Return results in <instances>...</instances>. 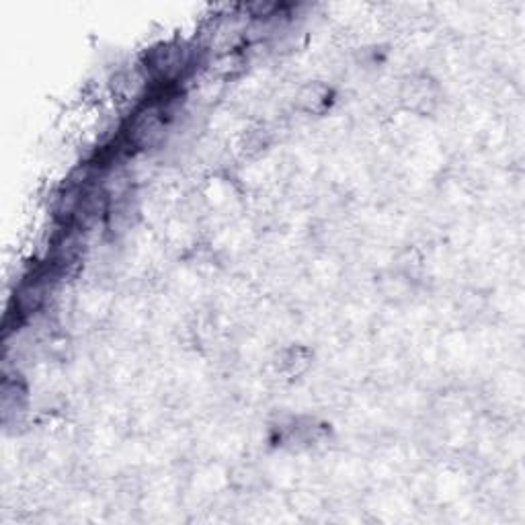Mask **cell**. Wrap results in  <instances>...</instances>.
Wrapping results in <instances>:
<instances>
[{
    "label": "cell",
    "instance_id": "cell-1",
    "mask_svg": "<svg viewBox=\"0 0 525 525\" xmlns=\"http://www.w3.org/2000/svg\"><path fill=\"white\" fill-rule=\"evenodd\" d=\"M329 94H331V90L327 87L312 85V87H308L300 94V103H302V107H306L308 111H320V109L327 105Z\"/></svg>",
    "mask_w": 525,
    "mask_h": 525
}]
</instances>
